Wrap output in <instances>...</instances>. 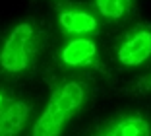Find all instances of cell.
I'll list each match as a JSON object with an SVG mask.
<instances>
[{"label": "cell", "mask_w": 151, "mask_h": 136, "mask_svg": "<svg viewBox=\"0 0 151 136\" xmlns=\"http://www.w3.org/2000/svg\"><path fill=\"white\" fill-rule=\"evenodd\" d=\"M56 10L58 27L62 33L72 37H89L101 31V18L93 10V6L78 4V2H58Z\"/></svg>", "instance_id": "cell-6"}, {"label": "cell", "mask_w": 151, "mask_h": 136, "mask_svg": "<svg viewBox=\"0 0 151 136\" xmlns=\"http://www.w3.org/2000/svg\"><path fill=\"white\" fill-rule=\"evenodd\" d=\"M116 60L122 68H138L151 58V23L139 22L126 29L114 45Z\"/></svg>", "instance_id": "cell-4"}, {"label": "cell", "mask_w": 151, "mask_h": 136, "mask_svg": "<svg viewBox=\"0 0 151 136\" xmlns=\"http://www.w3.org/2000/svg\"><path fill=\"white\" fill-rule=\"evenodd\" d=\"M49 33L35 18L18 22L0 47V78L18 80L29 76L43 58Z\"/></svg>", "instance_id": "cell-1"}, {"label": "cell", "mask_w": 151, "mask_h": 136, "mask_svg": "<svg viewBox=\"0 0 151 136\" xmlns=\"http://www.w3.org/2000/svg\"><path fill=\"white\" fill-rule=\"evenodd\" d=\"M58 60L66 68L74 70H97L105 72L99 45L91 37H72L60 47Z\"/></svg>", "instance_id": "cell-7"}, {"label": "cell", "mask_w": 151, "mask_h": 136, "mask_svg": "<svg viewBox=\"0 0 151 136\" xmlns=\"http://www.w3.org/2000/svg\"><path fill=\"white\" fill-rule=\"evenodd\" d=\"M91 88L83 78H68L54 86L47 107L31 127V136H62L66 124L89 101Z\"/></svg>", "instance_id": "cell-2"}, {"label": "cell", "mask_w": 151, "mask_h": 136, "mask_svg": "<svg viewBox=\"0 0 151 136\" xmlns=\"http://www.w3.org/2000/svg\"><path fill=\"white\" fill-rule=\"evenodd\" d=\"M83 136H151V111L126 109L103 119Z\"/></svg>", "instance_id": "cell-3"}, {"label": "cell", "mask_w": 151, "mask_h": 136, "mask_svg": "<svg viewBox=\"0 0 151 136\" xmlns=\"http://www.w3.org/2000/svg\"><path fill=\"white\" fill-rule=\"evenodd\" d=\"M124 92L134 93V95H143V93H151V72H147L145 76L136 78L130 86H126Z\"/></svg>", "instance_id": "cell-9"}, {"label": "cell", "mask_w": 151, "mask_h": 136, "mask_svg": "<svg viewBox=\"0 0 151 136\" xmlns=\"http://www.w3.org/2000/svg\"><path fill=\"white\" fill-rule=\"evenodd\" d=\"M136 0H93V10L101 20L109 23H120L132 16Z\"/></svg>", "instance_id": "cell-8"}, {"label": "cell", "mask_w": 151, "mask_h": 136, "mask_svg": "<svg viewBox=\"0 0 151 136\" xmlns=\"http://www.w3.org/2000/svg\"><path fill=\"white\" fill-rule=\"evenodd\" d=\"M33 113V103L16 89L0 84V136H19Z\"/></svg>", "instance_id": "cell-5"}]
</instances>
